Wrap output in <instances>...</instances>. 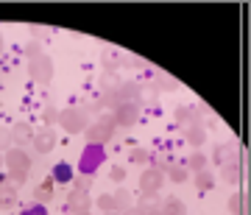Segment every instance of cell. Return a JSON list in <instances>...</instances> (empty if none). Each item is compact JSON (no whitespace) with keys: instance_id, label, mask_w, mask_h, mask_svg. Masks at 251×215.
<instances>
[{"instance_id":"31","label":"cell","mask_w":251,"mask_h":215,"mask_svg":"<svg viewBox=\"0 0 251 215\" xmlns=\"http://www.w3.org/2000/svg\"><path fill=\"white\" fill-rule=\"evenodd\" d=\"M243 204H246V201H243V196H240V193H234V196L229 198V213H232V215H240V213H243Z\"/></svg>"},{"instance_id":"5","label":"cell","mask_w":251,"mask_h":215,"mask_svg":"<svg viewBox=\"0 0 251 215\" xmlns=\"http://www.w3.org/2000/svg\"><path fill=\"white\" fill-rule=\"evenodd\" d=\"M53 59L48 54L42 56H34L31 62H28V79L34 81V84H39V87H48L50 81H53Z\"/></svg>"},{"instance_id":"33","label":"cell","mask_w":251,"mask_h":215,"mask_svg":"<svg viewBox=\"0 0 251 215\" xmlns=\"http://www.w3.org/2000/svg\"><path fill=\"white\" fill-rule=\"evenodd\" d=\"M95 204H98L100 210H103V213H112V196H109V193L98 196V198H95Z\"/></svg>"},{"instance_id":"4","label":"cell","mask_w":251,"mask_h":215,"mask_svg":"<svg viewBox=\"0 0 251 215\" xmlns=\"http://www.w3.org/2000/svg\"><path fill=\"white\" fill-rule=\"evenodd\" d=\"M115 132H117V126H115V120H112V115H100L95 123H90L87 126V143H95V145H106L112 137H115Z\"/></svg>"},{"instance_id":"24","label":"cell","mask_w":251,"mask_h":215,"mask_svg":"<svg viewBox=\"0 0 251 215\" xmlns=\"http://www.w3.org/2000/svg\"><path fill=\"white\" fill-rule=\"evenodd\" d=\"M173 120H176V126H187L196 120V115H193V107H176V112H173Z\"/></svg>"},{"instance_id":"25","label":"cell","mask_w":251,"mask_h":215,"mask_svg":"<svg viewBox=\"0 0 251 215\" xmlns=\"http://www.w3.org/2000/svg\"><path fill=\"white\" fill-rule=\"evenodd\" d=\"M14 134H11V129H6V126H0V154H6L14 148Z\"/></svg>"},{"instance_id":"6","label":"cell","mask_w":251,"mask_h":215,"mask_svg":"<svg viewBox=\"0 0 251 215\" xmlns=\"http://www.w3.org/2000/svg\"><path fill=\"white\" fill-rule=\"evenodd\" d=\"M165 188V173L153 168H145L140 173V193L143 198H151V201H159V190Z\"/></svg>"},{"instance_id":"15","label":"cell","mask_w":251,"mask_h":215,"mask_svg":"<svg viewBox=\"0 0 251 215\" xmlns=\"http://www.w3.org/2000/svg\"><path fill=\"white\" fill-rule=\"evenodd\" d=\"M131 207H134V196H131L126 188H120V190L112 193V213H128Z\"/></svg>"},{"instance_id":"18","label":"cell","mask_w":251,"mask_h":215,"mask_svg":"<svg viewBox=\"0 0 251 215\" xmlns=\"http://www.w3.org/2000/svg\"><path fill=\"white\" fill-rule=\"evenodd\" d=\"M151 87L153 90H162V92H176L179 90V81L171 79V76H165V73H156L151 81Z\"/></svg>"},{"instance_id":"23","label":"cell","mask_w":251,"mask_h":215,"mask_svg":"<svg viewBox=\"0 0 251 215\" xmlns=\"http://www.w3.org/2000/svg\"><path fill=\"white\" fill-rule=\"evenodd\" d=\"M206 162H209V160H206L204 151H193V154L187 157V162H184V168H187V170H196V173H198V170H206Z\"/></svg>"},{"instance_id":"32","label":"cell","mask_w":251,"mask_h":215,"mask_svg":"<svg viewBox=\"0 0 251 215\" xmlns=\"http://www.w3.org/2000/svg\"><path fill=\"white\" fill-rule=\"evenodd\" d=\"M23 54H25V56H31V59H34V56H42V54H45V51H42V45H39V42H28V45L23 48Z\"/></svg>"},{"instance_id":"37","label":"cell","mask_w":251,"mask_h":215,"mask_svg":"<svg viewBox=\"0 0 251 215\" xmlns=\"http://www.w3.org/2000/svg\"><path fill=\"white\" fill-rule=\"evenodd\" d=\"M0 168H3V154H0Z\"/></svg>"},{"instance_id":"2","label":"cell","mask_w":251,"mask_h":215,"mask_svg":"<svg viewBox=\"0 0 251 215\" xmlns=\"http://www.w3.org/2000/svg\"><path fill=\"white\" fill-rule=\"evenodd\" d=\"M56 123L62 126L67 134H81L90 126V112L84 107H70V109H64V112H59V120Z\"/></svg>"},{"instance_id":"29","label":"cell","mask_w":251,"mask_h":215,"mask_svg":"<svg viewBox=\"0 0 251 215\" xmlns=\"http://www.w3.org/2000/svg\"><path fill=\"white\" fill-rule=\"evenodd\" d=\"M109 182L123 185V182H126V168H120V165H112V168H109Z\"/></svg>"},{"instance_id":"20","label":"cell","mask_w":251,"mask_h":215,"mask_svg":"<svg viewBox=\"0 0 251 215\" xmlns=\"http://www.w3.org/2000/svg\"><path fill=\"white\" fill-rule=\"evenodd\" d=\"M128 162L131 165H151V151L143 145H131L128 148Z\"/></svg>"},{"instance_id":"3","label":"cell","mask_w":251,"mask_h":215,"mask_svg":"<svg viewBox=\"0 0 251 215\" xmlns=\"http://www.w3.org/2000/svg\"><path fill=\"white\" fill-rule=\"evenodd\" d=\"M103 162H106V148L87 143V148L81 151V160H78V173L81 176H95V170L103 168Z\"/></svg>"},{"instance_id":"7","label":"cell","mask_w":251,"mask_h":215,"mask_svg":"<svg viewBox=\"0 0 251 215\" xmlns=\"http://www.w3.org/2000/svg\"><path fill=\"white\" fill-rule=\"evenodd\" d=\"M140 115H143V104H120L112 112V120L117 129H131L134 123H140Z\"/></svg>"},{"instance_id":"35","label":"cell","mask_w":251,"mask_h":215,"mask_svg":"<svg viewBox=\"0 0 251 215\" xmlns=\"http://www.w3.org/2000/svg\"><path fill=\"white\" fill-rule=\"evenodd\" d=\"M3 51H6V42H3V34H0V56H3Z\"/></svg>"},{"instance_id":"36","label":"cell","mask_w":251,"mask_h":215,"mask_svg":"<svg viewBox=\"0 0 251 215\" xmlns=\"http://www.w3.org/2000/svg\"><path fill=\"white\" fill-rule=\"evenodd\" d=\"M143 215H162V213H159V210H153V213H143Z\"/></svg>"},{"instance_id":"16","label":"cell","mask_w":251,"mask_h":215,"mask_svg":"<svg viewBox=\"0 0 251 215\" xmlns=\"http://www.w3.org/2000/svg\"><path fill=\"white\" fill-rule=\"evenodd\" d=\"M50 179H53L56 185H70V182L75 179V170H73V165L67 160H62V162H56V165H53Z\"/></svg>"},{"instance_id":"12","label":"cell","mask_w":251,"mask_h":215,"mask_svg":"<svg viewBox=\"0 0 251 215\" xmlns=\"http://www.w3.org/2000/svg\"><path fill=\"white\" fill-rule=\"evenodd\" d=\"M56 182L53 179H50V176H45V179H42V182H39V185H36V188H34V201H36V204H50V201H53V198H56Z\"/></svg>"},{"instance_id":"30","label":"cell","mask_w":251,"mask_h":215,"mask_svg":"<svg viewBox=\"0 0 251 215\" xmlns=\"http://www.w3.org/2000/svg\"><path fill=\"white\" fill-rule=\"evenodd\" d=\"M56 120H59V112H56L53 107H45V109H42V123H45V129H50Z\"/></svg>"},{"instance_id":"22","label":"cell","mask_w":251,"mask_h":215,"mask_svg":"<svg viewBox=\"0 0 251 215\" xmlns=\"http://www.w3.org/2000/svg\"><path fill=\"white\" fill-rule=\"evenodd\" d=\"M11 134H14V143H23V140H31L34 137V129L25 120H17V123L11 126Z\"/></svg>"},{"instance_id":"13","label":"cell","mask_w":251,"mask_h":215,"mask_svg":"<svg viewBox=\"0 0 251 215\" xmlns=\"http://www.w3.org/2000/svg\"><path fill=\"white\" fill-rule=\"evenodd\" d=\"M100 64H103V73H106V76H115L117 67H123V54H120V51H115V48H103Z\"/></svg>"},{"instance_id":"8","label":"cell","mask_w":251,"mask_h":215,"mask_svg":"<svg viewBox=\"0 0 251 215\" xmlns=\"http://www.w3.org/2000/svg\"><path fill=\"white\" fill-rule=\"evenodd\" d=\"M115 95H117V104H143V84L134 79L120 81L115 87Z\"/></svg>"},{"instance_id":"34","label":"cell","mask_w":251,"mask_h":215,"mask_svg":"<svg viewBox=\"0 0 251 215\" xmlns=\"http://www.w3.org/2000/svg\"><path fill=\"white\" fill-rule=\"evenodd\" d=\"M28 31L34 36H42V34H48V28H42V26H28Z\"/></svg>"},{"instance_id":"39","label":"cell","mask_w":251,"mask_h":215,"mask_svg":"<svg viewBox=\"0 0 251 215\" xmlns=\"http://www.w3.org/2000/svg\"><path fill=\"white\" fill-rule=\"evenodd\" d=\"M81 215H90V213H81Z\"/></svg>"},{"instance_id":"9","label":"cell","mask_w":251,"mask_h":215,"mask_svg":"<svg viewBox=\"0 0 251 215\" xmlns=\"http://www.w3.org/2000/svg\"><path fill=\"white\" fill-rule=\"evenodd\" d=\"M92 207V198L90 193H78V190H73V193H67V201H64V215H81V213H90Z\"/></svg>"},{"instance_id":"26","label":"cell","mask_w":251,"mask_h":215,"mask_svg":"<svg viewBox=\"0 0 251 215\" xmlns=\"http://www.w3.org/2000/svg\"><path fill=\"white\" fill-rule=\"evenodd\" d=\"M92 185H95V176H75L73 179V190H78V193H90L92 190Z\"/></svg>"},{"instance_id":"38","label":"cell","mask_w":251,"mask_h":215,"mask_svg":"<svg viewBox=\"0 0 251 215\" xmlns=\"http://www.w3.org/2000/svg\"><path fill=\"white\" fill-rule=\"evenodd\" d=\"M103 215H120V213H103Z\"/></svg>"},{"instance_id":"10","label":"cell","mask_w":251,"mask_h":215,"mask_svg":"<svg viewBox=\"0 0 251 215\" xmlns=\"http://www.w3.org/2000/svg\"><path fill=\"white\" fill-rule=\"evenodd\" d=\"M31 143H34L36 154H50L56 148V143H59V134H56L53 129H39V132H34Z\"/></svg>"},{"instance_id":"17","label":"cell","mask_w":251,"mask_h":215,"mask_svg":"<svg viewBox=\"0 0 251 215\" xmlns=\"http://www.w3.org/2000/svg\"><path fill=\"white\" fill-rule=\"evenodd\" d=\"M221 176H224V182H229V185H240L243 182V165L240 162H226V165H221Z\"/></svg>"},{"instance_id":"14","label":"cell","mask_w":251,"mask_h":215,"mask_svg":"<svg viewBox=\"0 0 251 215\" xmlns=\"http://www.w3.org/2000/svg\"><path fill=\"white\" fill-rule=\"evenodd\" d=\"M20 204V193H17V185H0V210H14Z\"/></svg>"},{"instance_id":"28","label":"cell","mask_w":251,"mask_h":215,"mask_svg":"<svg viewBox=\"0 0 251 215\" xmlns=\"http://www.w3.org/2000/svg\"><path fill=\"white\" fill-rule=\"evenodd\" d=\"M20 215H50V213H48V207H45V204H36V201H28V204H23Z\"/></svg>"},{"instance_id":"21","label":"cell","mask_w":251,"mask_h":215,"mask_svg":"<svg viewBox=\"0 0 251 215\" xmlns=\"http://www.w3.org/2000/svg\"><path fill=\"white\" fill-rule=\"evenodd\" d=\"M162 215H187V204L181 201V198H168L165 204L159 207Z\"/></svg>"},{"instance_id":"19","label":"cell","mask_w":251,"mask_h":215,"mask_svg":"<svg viewBox=\"0 0 251 215\" xmlns=\"http://www.w3.org/2000/svg\"><path fill=\"white\" fill-rule=\"evenodd\" d=\"M193 182H196L198 193H209V190L215 188V173H212V170H198Z\"/></svg>"},{"instance_id":"11","label":"cell","mask_w":251,"mask_h":215,"mask_svg":"<svg viewBox=\"0 0 251 215\" xmlns=\"http://www.w3.org/2000/svg\"><path fill=\"white\" fill-rule=\"evenodd\" d=\"M184 140H187V145H193V151H201V145H206V129L201 126V120L184 126Z\"/></svg>"},{"instance_id":"1","label":"cell","mask_w":251,"mask_h":215,"mask_svg":"<svg viewBox=\"0 0 251 215\" xmlns=\"http://www.w3.org/2000/svg\"><path fill=\"white\" fill-rule=\"evenodd\" d=\"M3 168H6V173H9V182L11 185H25L28 176H31V168H34V162H31V157H28L23 148H11V151L3 154Z\"/></svg>"},{"instance_id":"27","label":"cell","mask_w":251,"mask_h":215,"mask_svg":"<svg viewBox=\"0 0 251 215\" xmlns=\"http://www.w3.org/2000/svg\"><path fill=\"white\" fill-rule=\"evenodd\" d=\"M168 176H171V182L181 185V182H187V179H190V170H187V168H181V165H171V168H168Z\"/></svg>"}]
</instances>
